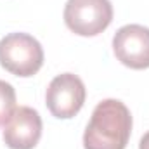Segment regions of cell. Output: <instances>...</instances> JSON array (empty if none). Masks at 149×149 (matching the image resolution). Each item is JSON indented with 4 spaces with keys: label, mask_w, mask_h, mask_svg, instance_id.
I'll use <instances>...</instances> for the list:
<instances>
[{
    "label": "cell",
    "mask_w": 149,
    "mask_h": 149,
    "mask_svg": "<svg viewBox=\"0 0 149 149\" xmlns=\"http://www.w3.org/2000/svg\"><path fill=\"white\" fill-rule=\"evenodd\" d=\"M132 134L130 109L118 99L95 106L83 134L85 149H125Z\"/></svg>",
    "instance_id": "obj_1"
},
{
    "label": "cell",
    "mask_w": 149,
    "mask_h": 149,
    "mask_svg": "<svg viewBox=\"0 0 149 149\" xmlns=\"http://www.w3.org/2000/svg\"><path fill=\"white\" fill-rule=\"evenodd\" d=\"M0 66L9 73L28 78L43 66V49L28 33H9L0 40Z\"/></svg>",
    "instance_id": "obj_2"
},
{
    "label": "cell",
    "mask_w": 149,
    "mask_h": 149,
    "mask_svg": "<svg viewBox=\"0 0 149 149\" xmlns=\"http://www.w3.org/2000/svg\"><path fill=\"white\" fill-rule=\"evenodd\" d=\"M113 21L109 0H68L64 5V23L80 37H95Z\"/></svg>",
    "instance_id": "obj_3"
},
{
    "label": "cell",
    "mask_w": 149,
    "mask_h": 149,
    "mask_svg": "<svg viewBox=\"0 0 149 149\" xmlns=\"http://www.w3.org/2000/svg\"><path fill=\"white\" fill-rule=\"evenodd\" d=\"M85 97L87 90L81 78L73 73H63L49 83L45 92V104L52 116L59 120H70L83 108Z\"/></svg>",
    "instance_id": "obj_4"
},
{
    "label": "cell",
    "mask_w": 149,
    "mask_h": 149,
    "mask_svg": "<svg viewBox=\"0 0 149 149\" xmlns=\"http://www.w3.org/2000/svg\"><path fill=\"white\" fill-rule=\"evenodd\" d=\"M116 59L130 70L149 68V28L142 24H125L113 37Z\"/></svg>",
    "instance_id": "obj_5"
},
{
    "label": "cell",
    "mask_w": 149,
    "mask_h": 149,
    "mask_svg": "<svg viewBox=\"0 0 149 149\" xmlns=\"http://www.w3.org/2000/svg\"><path fill=\"white\" fill-rule=\"evenodd\" d=\"M42 137V118L28 106L16 108L3 125V142L10 149H33Z\"/></svg>",
    "instance_id": "obj_6"
},
{
    "label": "cell",
    "mask_w": 149,
    "mask_h": 149,
    "mask_svg": "<svg viewBox=\"0 0 149 149\" xmlns=\"http://www.w3.org/2000/svg\"><path fill=\"white\" fill-rule=\"evenodd\" d=\"M16 109V90L10 83L0 80V127L10 118Z\"/></svg>",
    "instance_id": "obj_7"
},
{
    "label": "cell",
    "mask_w": 149,
    "mask_h": 149,
    "mask_svg": "<svg viewBox=\"0 0 149 149\" xmlns=\"http://www.w3.org/2000/svg\"><path fill=\"white\" fill-rule=\"evenodd\" d=\"M139 149H149V132H146L139 142Z\"/></svg>",
    "instance_id": "obj_8"
}]
</instances>
